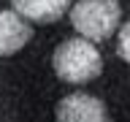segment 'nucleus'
Returning <instances> with one entry per match:
<instances>
[{
  "mask_svg": "<svg viewBox=\"0 0 130 122\" xmlns=\"http://www.w3.org/2000/svg\"><path fill=\"white\" fill-rule=\"evenodd\" d=\"M57 122H108L106 117V106L92 95H81V92H73V95L62 98L57 103Z\"/></svg>",
  "mask_w": 130,
  "mask_h": 122,
  "instance_id": "nucleus-3",
  "label": "nucleus"
},
{
  "mask_svg": "<svg viewBox=\"0 0 130 122\" xmlns=\"http://www.w3.org/2000/svg\"><path fill=\"white\" fill-rule=\"evenodd\" d=\"M32 30L16 11H0V57H8L30 41Z\"/></svg>",
  "mask_w": 130,
  "mask_h": 122,
  "instance_id": "nucleus-4",
  "label": "nucleus"
},
{
  "mask_svg": "<svg viewBox=\"0 0 130 122\" xmlns=\"http://www.w3.org/2000/svg\"><path fill=\"white\" fill-rule=\"evenodd\" d=\"M103 71V57L87 38H68L54 52V73L68 84L92 81Z\"/></svg>",
  "mask_w": 130,
  "mask_h": 122,
  "instance_id": "nucleus-1",
  "label": "nucleus"
},
{
  "mask_svg": "<svg viewBox=\"0 0 130 122\" xmlns=\"http://www.w3.org/2000/svg\"><path fill=\"white\" fill-rule=\"evenodd\" d=\"M122 19L117 0H79L71 8V24L81 38L103 41L108 38Z\"/></svg>",
  "mask_w": 130,
  "mask_h": 122,
  "instance_id": "nucleus-2",
  "label": "nucleus"
},
{
  "mask_svg": "<svg viewBox=\"0 0 130 122\" xmlns=\"http://www.w3.org/2000/svg\"><path fill=\"white\" fill-rule=\"evenodd\" d=\"M71 0H14V11L30 22H54L68 11Z\"/></svg>",
  "mask_w": 130,
  "mask_h": 122,
  "instance_id": "nucleus-5",
  "label": "nucleus"
},
{
  "mask_svg": "<svg viewBox=\"0 0 130 122\" xmlns=\"http://www.w3.org/2000/svg\"><path fill=\"white\" fill-rule=\"evenodd\" d=\"M117 54H119L125 63H130V19L122 24V30H119V38H117Z\"/></svg>",
  "mask_w": 130,
  "mask_h": 122,
  "instance_id": "nucleus-6",
  "label": "nucleus"
}]
</instances>
